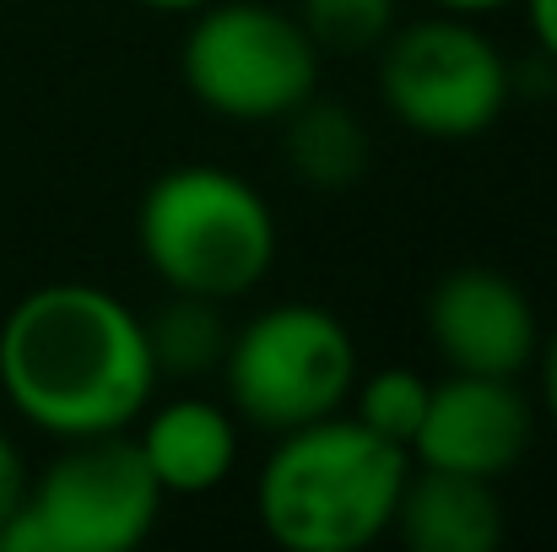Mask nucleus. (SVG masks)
<instances>
[{
	"label": "nucleus",
	"instance_id": "nucleus-10",
	"mask_svg": "<svg viewBox=\"0 0 557 552\" xmlns=\"http://www.w3.org/2000/svg\"><path fill=\"white\" fill-rule=\"evenodd\" d=\"M147 471L158 477L163 499H206L238 471V412L206 395L152 401L131 428Z\"/></svg>",
	"mask_w": 557,
	"mask_h": 552
},
{
	"label": "nucleus",
	"instance_id": "nucleus-12",
	"mask_svg": "<svg viewBox=\"0 0 557 552\" xmlns=\"http://www.w3.org/2000/svg\"><path fill=\"white\" fill-rule=\"evenodd\" d=\"M282 152L287 169L309 189H352L373 163V136L363 114L342 98H304L287 120H282Z\"/></svg>",
	"mask_w": 557,
	"mask_h": 552
},
{
	"label": "nucleus",
	"instance_id": "nucleus-20",
	"mask_svg": "<svg viewBox=\"0 0 557 552\" xmlns=\"http://www.w3.org/2000/svg\"><path fill=\"white\" fill-rule=\"evenodd\" d=\"M136 5H147V11H163V16H189V11H200L206 0H136Z\"/></svg>",
	"mask_w": 557,
	"mask_h": 552
},
{
	"label": "nucleus",
	"instance_id": "nucleus-6",
	"mask_svg": "<svg viewBox=\"0 0 557 552\" xmlns=\"http://www.w3.org/2000/svg\"><path fill=\"white\" fill-rule=\"evenodd\" d=\"M216 373L238 422L260 433H287L331 412H347V395L363 364L342 315L293 298L233 326L227 358Z\"/></svg>",
	"mask_w": 557,
	"mask_h": 552
},
{
	"label": "nucleus",
	"instance_id": "nucleus-5",
	"mask_svg": "<svg viewBox=\"0 0 557 552\" xmlns=\"http://www.w3.org/2000/svg\"><path fill=\"white\" fill-rule=\"evenodd\" d=\"M163 515V488L131 433L65 439L0 526V552H136Z\"/></svg>",
	"mask_w": 557,
	"mask_h": 552
},
{
	"label": "nucleus",
	"instance_id": "nucleus-15",
	"mask_svg": "<svg viewBox=\"0 0 557 552\" xmlns=\"http://www.w3.org/2000/svg\"><path fill=\"white\" fill-rule=\"evenodd\" d=\"M298 22L320 54L358 60L389 38V27L400 22V5L395 0H298Z\"/></svg>",
	"mask_w": 557,
	"mask_h": 552
},
{
	"label": "nucleus",
	"instance_id": "nucleus-9",
	"mask_svg": "<svg viewBox=\"0 0 557 552\" xmlns=\"http://www.w3.org/2000/svg\"><path fill=\"white\" fill-rule=\"evenodd\" d=\"M531 433H536V412L515 379L444 373L428 390V412L411 439V461L460 471V477H482V482H504L525 461Z\"/></svg>",
	"mask_w": 557,
	"mask_h": 552
},
{
	"label": "nucleus",
	"instance_id": "nucleus-16",
	"mask_svg": "<svg viewBox=\"0 0 557 552\" xmlns=\"http://www.w3.org/2000/svg\"><path fill=\"white\" fill-rule=\"evenodd\" d=\"M27 482H33V471H27V461H22V450L0 433V526L22 510V499H27Z\"/></svg>",
	"mask_w": 557,
	"mask_h": 552
},
{
	"label": "nucleus",
	"instance_id": "nucleus-18",
	"mask_svg": "<svg viewBox=\"0 0 557 552\" xmlns=\"http://www.w3.org/2000/svg\"><path fill=\"white\" fill-rule=\"evenodd\" d=\"M536 373H542V401H547V417H553L557 428V326L553 331H542V347H536Z\"/></svg>",
	"mask_w": 557,
	"mask_h": 552
},
{
	"label": "nucleus",
	"instance_id": "nucleus-19",
	"mask_svg": "<svg viewBox=\"0 0 557 552\" xmlns=\"http://www.w3.org/2000/svg\"><path fill=\"white\" fill-rule=\"evenodd\" d=\"M438 11H455V16H493V11H509L520 0H433Z\"/></svg>",
	"mask_w": 557,
	"mask_h": 552
},
{
	"label": "nucleus",
	"instance_id": "nucleus-11",
	"mask_svg": "<svg viewBox=\"0 0 557 552\" xmlns=\"http://www.w3.org/2000/svg\"><path fill=\"white\" fill-rule=\"evenodd\" d=\"M509 531L498 482L482 477H460V471H438V466H417L406 471V488L395 499V520L389 537H400V548L411 552H493Z\"/></svg>",
	"mask_w": 557,
	"mask_h": 552
},
{
	"label": "nucleus",
	"instance_id": "nucleus-1",
	"mask_svg": "<svg viewBox=\"0 0 557 552\" xmlns=\"http://www.w3.org/2000/svg\"><path fill=\"white\" fill-rule=\"evenodd\" d=\"M158 384L141 315L98 282H44L0 320V390L38 433H131Z\"/></svg>",
	"mask_w": 557,
	"mask_h": 552
},
{
	"label": "nucleus",
	"instance_id": "nucleus-4",
	"mask_svg": "<svg viewBox=\"0 0 557 552\" xmlns=\"http://www.w3.org/2000/svg\"><path fill=\"white\" fill-rule=\"evenodd\" d=\"M320 65L298 11L265 0H206L180 44L185 93L227 125H282L320 93Z\"/></svg>",
	"mask_w": 557,
	"mask_h": 552
},
{
	"label": "nucleus",
	"instance_id": "nucleus-7",
	"mask_svg": "<svg viewBox=\"0 0 557 552\" xmlns=\"http://www.w3.org/2000/svg\"><path fill=\"white\" fill-rule=\"evenodd\" d=\"M373 60L389 120L428 142H476L504 120L515 98L509 54L493 33L476 27V16L438 11L395 22Z\"/></svg>",
	"mask_w": 557,
	"mask_h": 552
},
{
	"label": "nucleus",
	"instance_id": "nucleus-3",
	"mask_svg": "<svg viewBox=\"0 0 557 552\" xmlns=\"http://www.w3.org/2000/svg\"><path fill=\"white\" fill-rule=\"evenodd\" d=\"M136 249L169 293L233 304L271 277L282 228L271 200L244 174L180 163L147 184L136 206Z\"/></svg>",
	"mask_w": 557,
	"mask_h": 552
},
{
	"label": "nucleus",
	"instance_id": "nucleus-14",
	"mask_svg": "<svg viewBox=\"0 0 557 552\" xmlns=\"http://www.w3.org/2000/svg\"><path fill=\"white\" fill-rule=\"evenodd\" d=\"M428 390H433V379H422L417 368L384 364V368H373V373H358L347 406H352V417H358L363 428H373L379 439L411 450V439H417V428H422V412H428Z\"/></svg>",
	"mask_w": 557,
	"mask_h": 552
},
{
	"label": "nucleus",
	"instance_id": "nucleus-2",
	"mask_svg": "<svg viewBox=\"0 0 557 552\" xmlns=\"http://www.w3.org/2000/svg\"><path fill=\"white\" fill-rule=\"evenodd\" d=\"M411 450L379 439L352 412L276 433L255 477L260 531L287 552H363L389 537Z\"/></svg>",
	"mask_w": 557,
	"mask_h": 552
},
{
	"label": "nucleus",
	"instance_id": "nucleus-8",
	"mask_svg": "<svg viewBox=\"0 0 557 552\" xmlns=\"http://www.w3.org/2000/svg\"><path fill=\"white\" fill-rule=\"evenodd\" d=\"M428 342L449 373L520 379L536 364L542 315L498 266H455L428 293Z\"/></svg>",
	"mask_w": 557,
	"mask_h": 552
},
{
	"label": "nucleus",
	"instance_id": "nucleus-17",
	"mask_svg": "<svg viewBox=\"0 0 557 552\" xmlns=\"http://www.w3.org/2000/svg\"><path fill=\"white\" fill-rule=\"evenodd\" d=\"M525 22H531V38L542 44V54L557 65V0H520Z\"/></svg>",
	"mask_w": 557,
	"mask_h": 552
},
{
	"label": "nucleus",
	"instance_id": "nucleus-13",
	"mask_svg": "<svg viewBox=\"0 0 557 552\" xmlns=\"http://www.w3.org/2000/svg\"><path fill=\"white\" fill-rule=\"evenodd\" d=\"M147 326V353L158 379H200V373H216L227 358V315L216 298H200V293H169L152 315H141Z\"/></svg>",
	"mask_w": 557,
	"mask_h": 552
}]
</instances>
